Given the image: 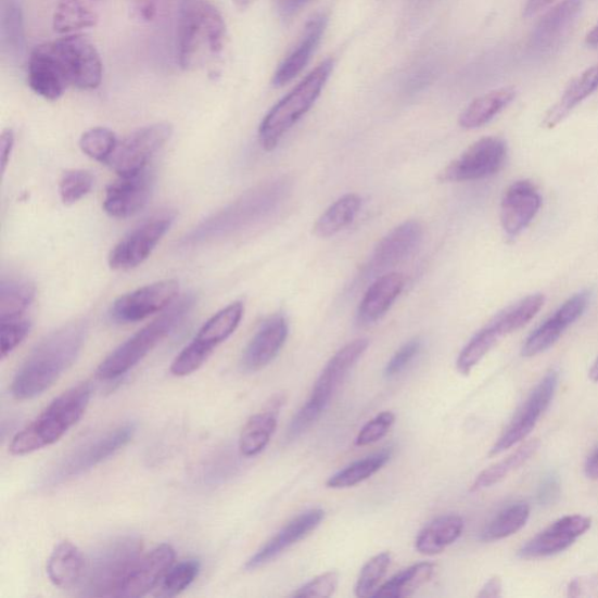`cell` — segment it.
I'll list each match as a JSON object with an SVG mask.
<instances>
[{"mask_svg": "<svg viewBox=\"0 0 598 598\" xmlns=\"http://www.w3.org/2000/svg\"><path fill=\"white\" fill-rule=\"evenodd\" d=\"M362 201L358 194H345L335 201L314 226L317 238L329 239L339 234L357 218L361 209Z\"/></svg>", "mask_w": 598, "mask_h": 598, "instance_id": "obj_34", "label": "cell"}, {"mask_svg": "<svg viewBox=\"0 0 598 598\" xmlns=\"http://www.w3.org/2000/svg\"><path fill=\"white\" fill-rule=\"evenodd\" d=\"M597 590L598 589V580L588 577V578H577L572 582L569 587V595L572 597L584 596L585 590Z\"/></svg>", "mask_w": 598, "mask_h": 598, "instance_id": "obj_55", "label": "cell"}, {"mask_svg": "<svg viewBox=\"0 0 598 598\" xmlns=\"http://www.w3.org/2000/svg\"><path fill=\"white\" fill-rule=\"evenodd\" d=\"M106 0H59L53 28L59 35H75L98 25Z\"/></svg>", "mask_w": 598, "mask_h": 598, "instance_id": "obj_28", "label": "cell"}, {"mask_svg": "<svg viewBox=\"0 0 598 598\" xmlns=\"http://www.w3.org/2000/svg\"><path fill=\"white\" fill-rule=\"evenodd\" d=\"M281 403L282 400L278 398L270 408L255 413L244 424L239 440V450L242 456L254 457L266 449L278 428Z\"/></svg>", "mask_w": 598, "mask_h": 598, "instance_id": "obj_31", "label": "cell"}, {"mask_svg": "<svg viewBox=\"0 0 598 598\" xmlns=\"http://www.w3.org/2000/svg\"><path fill=\"white\" fill-rule=\"evenodd\" d=\"M174 133L170 123L161 122L133 131L118 142L113 155L106 161L119 177L140 174L148 168L153 156L168 142Z\"/></svg>", "mask_w": 598, "mask_h": 598, "instance_id": "obj_12", "label": "cell"}, {"mask_svg": "<svg viewBox=\"0 0 598 598\" xmlns=\"http://www.w3.org/2000/svg\"><path fill=\"white\" fill-rule=\"evenodd\" d=\"M142 543L133 536L115 539L101 547L86 563L80 582L86 596H117L132 567L141 558Z\"/></svg>", "mask_w": 598, "mask_h": 598, "instance_id": "obj_9", "label": "cell"}, {"mask_svg": "<svg viewBox=\"0 0 598 598\" xmlns=\"http://www.w3.org/2000/svg\"><path fill=\"white\" fill-rule=\"evenodd\" d=\"M135 433L136 425L126 423L84 444L82 447L74 450L50 471L42 481L43 487H55L81 476L82 473L96 468L105 459L125 448L133 438Z\"/></svg>", "mask_w": 598, "mask_h": 598, "instance_id": "obj_11", "label": "cell"}, {"mask_svg": "<svg viewBox=\"0 0 598 598\" xmlns=\"http://www.w3.org/2000/svg\"><path fill=\"white\" fill-rule=\"evenodd\" d=\"M332 69L333 61L326 60L287 97L272 106L258 128L260 147L268 152L278 148L285 133L313 109L329 80Z\"/></svg>", "mask_w": 598, "mask_h": 598, "instance_id": "obj_7", "label": "cell"}, {"mask_svg": "<svg viewBox=\"0 0 598 598\" xmlns=\"http://www.w3.org/2000/svg\"><path fill=\"white\" fill-rule=\"evenodd\" d=\"M591 527V519L582 514L565 516L535 535L520 548L521 559H539L556 556L569 549Z\"/></svg>", "mask_w": 598, "mask_h": 598, "instance_id": "obj_17", "label": "cell"}, {"mask_svg": "<svg viewBox=\"0 0 598 598\" xmlns=\"http://www.w3.org/2000/svg\"><path fill=\"white\" fill-rule=\"evenodd\" d=\"M421 348L422 342L420 339H413L406 343L396 351V354L387 362L383 376L387 379H392L403 373L412 360L419 356Z\"/></svg>", "mask_w": 598, "mask_h": 598, "instance_id": "obj_49", "label": "cell"}, {"mask_svg": "<svg viewBox=\"0 0 598 598\" xmlns=\"http://www.w3.org/2000/svg\"><path fill=\"white\" fill-rule=\"evenodd\" d=\"M0 42L2 51L18 59L25 50L23 11L18 0H0Z\"/></svg>", "mask_w": 598, "mask_h": 598, "instance_id": "obj_35", "label": "cell"}, {"mask_svg": "<svg viewBox=\"0 0 598 598\" xmlns=\"http://www.w3.org/2000/svg\"><path fill=\"white\" fill-rule=\"evenodd\" d=\"M589 378L593 382H596V383L598 382V357L594 362L593 367L590 368Z\"/></svg>", "mask_w": 598, "mask_h": 598, "instance_id": "obj_61", "label": "cell"}, {"mask_svg": "<svg viewBox=\"0 0 598 598\" xmlns=\"http://www.w3.org/2000/svg\"><path fill=\"white\" fill-rule=\"evenodd\" d=\"M582 11V0H562L550 9L533 29L530 48L536 53H549L569 36Z\"/></svg>", "mask_w": 598, "mask_h": 598, "instance_id": "obj_25", "label": "cell"}, {"mask_svg": "<svg viewBox=\"0 0 598 598\" xmlns=\"http://www.w3.org/2000/svg\"><path fill=\"white\" fill-rule=\"evenodd\" d=\"M30 327V321L22 318L0 323V352L3 359L25 341Z\"/></svg>", "mask_w": 598, "mask_h": 598, "instance_id": "obj_47", "label": "cell"}, {"mask_svg": "<svg viewBox=\"0 0 598 598\" xmlns=\"http://www.w3.org/2000/svg\"><path fill=\"white\" fill-rule=\"evenodd\" d=\"M543 199L530 180H518L505 191L500 205V222L506 236L516 238L539 213Z\"/></svg>", "mask_w": 598, "mask_h": 598, "instance_id": "obj_20", "label": "cell"}, {"mask_svg": "<svg viewBox=\"0 0 598 598\" xmlns=\"http://www.w3.org/2000/svg\"><path fill=\"white\" fill-rule=\"evenodd\" d=\"M598 88V65L577 76L564 90L561 99L547 112L543 126L554 129Z\"/></svg>", "mask_w": 598, "mask_h": 598, "instance_id": "obj_29", "label": "cell"}, {"mask_svg": "<svg viewBox=\"0 0 598 598\" xmlns=\"http://www.w3.org/2000/svg\"><path fill=\"white\" fill-rule=\"evenodd\" d=\"M96 178L87 170H69L61 177L59 193L61 201L66 205H73L81 201L93 190Z\"/></svg>", "mask_w": 598, "mask_h": 598, "instance_id": "obj_45", "label": "cell"}, {"mask_svg": "<svg viewBox=\"0 0 598 598\" xmlns=\"http://www.w3.org/2000/svg\"><path fill=\"white\" fill-rule=\"evenodd\" d=\"M227 27L209 0H180L176 49L181 69L194 71L216 63L222 55Z\"/></svg>", "mask_w": 598, "mask_h": 598, "instance_id": "obj_2", "label": "cell"}, {"mask_svg": "<svg viewBox=\"0 0 598 598\" xmlns=\"http://www.w3.org/2000/svg\"><path fill=\"white\" fill-rule=\"evenodd\" d=\"M555 2L556 0H527L523 12L524 17L531 18L533 15L538 14Z\"/></svg>", "mask_w": 598, "mask_h": 598, "instance_id": "obj_57", "label": "cell"}, {"mask_svg": "<svg viewBox=\"0 0 598 598\" xmlns=\"http://www.w3.org/2000/svg\"><path fill=\"white\" fill-rule=\"evenodd\" d=\"M287 183L275 180L243 194L231 205L198 225L182 240L186 247L237 234L270 216L287 194Z\"/></svg>", "mask_w": 598, "mask_h": 598, "instance_id": "obj_3", "label": "cell"}, {"mask_svg": "<svg viewBox=\"0 0 598 598\" xmlns=\"http://www.w3.org/2000/svg\"><path fill=\"white\" fill-rule=\"evenodd\" d=\"M501 339V333L489 321L486 327L472 336L459 354L456 362L457 371L469 376Z\"/></svg>", "mask_w": 598, "mask_h": 598, "instance_id": "obj_42", "label": "cell"}, {"mask_svg": "<svg viewBox=\"0 0 598 598\" xmlns=\"http://www.w3.org/2000/svg\"><path fill=\"white\" fill-rule=\"evenodd\" d=\"M502 593V582L499 576L491 577L478 595L480 598H497Z\"/></svg>", "mask_w": 598, "mask_h": 598, "instance_id": "obj_56", "label": "cell"}, {"mask_svg": "<svg viewBox=\"0 0 598 598\" xmlns=\"http://www.w3.org/2000/svg\"><path fill=\"white\" fill-rule=\"evenodd\" d=\"M194 304L195 297L192 294L176 301L157 319L136 332L110 357H106L99 367L98 377L102 380H113L127 374L181 325V321L193 309Z\"/></svg>", "mask_w": 598, "mask_h": 598, "instance_id": "obj_6", "label": "cell"}, {"mask_svg": "<svg viewBox=\"0 0 598 598\" xmlns=\"http://www.w3.org/2000/svg\"><path fill=\"white\" fill-rule=\"evenodd\" d=\"M585 472L588 479L598 481V446L588 457L585 466Z\"/></svg>", "mask_w": 598, "mask_h": 598, "instance_id": "obj_58", "label": "cell"}, {"mask_svg": "<svg viewBox=\"0 0 598 598\" xmlns=\"http://www.w3.org/2000/svg\"><path fill=\"white\" fill-rule=\"evenodd\" d=\"M244 305L238 301L212 316L174 360L170 371L176 377H187L199 370L214 349L226 342L239 328Z\"/></svg>", "mask_w": 598, "mask_h": 598, "instance_id": "obj_10", "label": "cell"}, {"mask_svg": "<svg viewBox=\"0 0 598 598\" xmlns=\"http://www.w3.org/2000/svg\"><path fill=\"white\" fill-rule=\"evenodd\" d=\"M406 285L400 272H387L379 276L367 289L358 308L357 318L361 326H371L385 316Z\"/></svg>", "mask_w": 598, "mask_h": 598, "instance_id": "obj_27", "label": "cell"}, {"mask_svg": "<svg viewBox=\"0 0 598 598\" xmlns=\"http://www.w3.org/2000/svg\"><path fill=\"white\" fill-rule=\"evenodd\" d=\"M178 294L179 283L176 280L152 283L117 298L112 306L111 316L118 323H136L170 308Z\"/></svg>", "mask_w": 598, "mask_h": 598, "instance_id": "obj_16", "label": "cell"}, {"mask_svg": "<svg viewBox=\"0 0 598 598\" xmlns=\"http://www.w3.org/2000/svg\"><path fill=\"white\" fill-rule=\"evenodd\" d=\"M560 485L556 476H548L542 484L538 493L539 501L543 504L554 502L559 496Z\"/></svg>", "mask_w": 598, "mask_h": 598, "instance_id": "obj_52", "label": "cell"}, {"mask_svg": "<svg viewBox=\"0 0 598 598\" xmlns=\"http://www.w3.org/2000/svg\"><path fill=\"white\" fill-rule=\"evenodd\" d=\"M326 518L320 509L309 510L291 520L278 534L245 563V571H255L280 557L291 546L296 545L314 532Z\"/></svg>", "mask_w": 598, "mask_h": 598, "instance_id": "obj_24", "label": "cell"}, {"mask_svg": "<svg viewBox=\"0 0 598 598\" xmlns=\"http://www.w3.org/2000/svg\"><path fill=\"white\" fill-rule=\"evenodd\" d=\"M232 2L238 10L245 11L251 9L256 3V0H232Z\"/></svg>", "mask_w": 598, "mask_h": 598, "instance_id": "obj_60", "label": "cell"}, {"mask_svg": "<svg viewBox=\"0 0 598 598\" xmlns=\"http://www.w3.org/2000/svg\"><path fill=\"white\" fill-rule=\"evenodd\" d=\"M65 89L94 90L103 78V65L93 42L82 35H67L44 42L33 52Z\"/></svg>", "mask_w": 598, "mask_h": 598, "instance_id": "obj_4", "label": "cell"}, {"mask_svg": "<svg viewBox=\"0 0 598 598\" xmlns=\"http://www.w3.org/2000/svg\"><path fill=\"white\" fill-rule=\"evenodd\" d=\"M91 394L93 390L88 382L61 394L33 423L13 437L10 453L24 456L52 446L84 417Z\"/></svg>", "mask_w": 598, "mask_h": 598, "instance_id": "obj_5", "label": "cell"}, {"mask_svg": "<svg viewBox=\"0 0 598 598\" xmlns=\"http://www.w3.org/2000/svg\"><path fill=\"white\" fill-rule=\"evenodd\" d=\"M586 42L591 48H598V24L588 34Z\"/></svg>", "mask_w": 598, "mask_h": 598, "instance_id": "obj_59", "label": "cell"}, {"mask_svg": "<svg viewBox=\"0 0 598 598\" xmlns=\"http://www.w3.org/2000/svg\"><path fill=\"white\" fill-rule=\"evenodd\" d=\"M155 183L152 171L119 177L105 191L103 208L110 217L128 219L140 213L148 204Z\"/></svg>", "mask_w": 598, "mask_h": 598, "instance_id": "obj_18", "label": "cell"}, {"mask_svg": "<svg viewBox=\"0 0 598 598\" xmlns=\"http://www.w3.org/2000/svg\"><path fill=\"white\" fill-rule=\"evenodd\" d=\"M540 442L538 440H531L512 453L510 456L502 459V461L491 466L482 471L478 479L472 483L471 493H479V491L488 488L500 483L502 480L509 476V474L517 470L519 467L525 465L529 459L539 450Z\"/></svg>", "mask_w": 598, "mask_h": 598, "instance_id": "obj_37", "label": "cell"}, {"mask_svg": "<svg viewBox=\"0 0 598 598\" xmlns=\"http://www.w3.org/2000/svg\"><path fill=\"white\" fill-rule=\"evenodd\" d=\"M328 18L326 14H317L305 25L295 49L291 51L275 72L272 85L281 88L293 81L309 64L321 37L326 33Z\"/></svg>", "mask_w": 598, "mask_h": 598, "instance_id": "obj_26", "label": "cell"}, {"mask_svg": "<svg viewBox=\"0 0 598 598\" xmlns=\"http://www.w3.org/2000/svg\"><path fill=\"white\" fill-rule=\"evenodd\" d=\"M175 219V212L163 211L132 229L111 252V268L130 270L142 265L165 234L170 231Z\"/></svg>", "mask_w": 598, "mask_h": 598, "instance_id": "obj_14", "label": "cell"}, {"mask_svg": "<svg viewBox=\"0 0 598 598\" xmlns=\"http://www.w3.org/2000/svg\"><path fill=\"white\" fill-rule=\"evenodd\" d=\"M531 508L527 502H514L500 511L483 530L481 539L485 543L498 542L518 533L530 519Z\"/></svg>", "mask_w": 598, "mask_h": 598, "instance_id": "obj_39", "label": "cell"}, {"mask_svg": "<svg viewBox=\"0 0 598 598\" xmlns=\"http://www.w3.org/2000/svg\"><path fill=\"white\" fill-rule=\"evenodd\" d=\"M86 563L78 547L69 542H63L52 551L48 562V574L54 586L71 588L80 584Z\"/></svg>", "mask_w": 598, "mask_h": 598, "instance_id": "obj_30", "label": "cell"}, {"mask_svg": "<svg viewBox=\"0 0 598 598\" xmlns=\"http://www.w3.org/2000/svg\"><path fill=\"white\" fill-rule=\"evenodd\" d=\"M289 334V325L282 314L267 318L259 327L253 340L245 347L242 356V368L245 372L263 370L283 348Z\"/></svg>", "mask_w": 598, "mask_h": 598, "instance_id": "obj_23", "label": "cell"}, {"mask_svg": "<svg viewBox=\"0 0 598 598\" xmlns=\"http://www.w3.org/2000/svg\"><path fill=\"white\" fill-rule=\"evenodd\" d=\"M395 422V416L391 411H383L378 417L368 421L356 438L357 447L371 446L385 437Z\"/></svg>", "mask_w": 598, "mask_h": 598, "instance_id": "obj_48", "label": "cell"}, {"mask_svg": "<svg viewBox=\"0 0 598 598\" xmlns=\"http://www.w3.org/2000/svg\"><path fill=\"white\" fill-rule=\"evenodd\" d=\"M512 87L500 88L473 100L459 116L458 123L463 129H479L499 115L516 99Z\"/></svg>", "mask_w": 598, "mask_h": 598, "instance_id": "obj_33", "label": "cell"}, {"mask_svg": "<svg viewBox=\"0 0 598 598\" xmlns=\"http://www.w3.org/2000/svg\"><path fill=\"white\" fill-rule=\"evenodd\" d=\"M392 562V557L389 551H383L370 561H367L362 567L360 575L357 581L355 588L356 596L372 597L374 591L378 589V586L383 577H385L390 565Z\"/></svg>", "mask_w": 598, "mask_h": 598, "instance_id": "obj_44", "label": "cell"}, {"mask_svg": "<svg viewBox=\"0 0 598 598\" xmlns=\"http://www.w3.org/2000/svg\"><path fill=\"white\" fill-rule=\"evenodd\" d=\"M392 457V450L385 449L359 459L345 469L336 472L327 483L330 488H348L370 479L385 467Z\"/></svg>", "mask_w": 598, "mask_h": 598, "instance_id": "obj_40", "label": "cell"}, {"mask_svg": "<svg viewBox=\"0 0 598 598\" xmlns=\"http://www.w3.org/2000/svg\"><path fill=\"white\" fill-rule=\"evenodd\" d=\"M87 332L86 321L76 320L46 335L15 374L11 385L13 397L30 400L51 389L78 359Z\"/></svg>", "mask_w": 598, "mask_h": 598, "instance_id": "obj_1", "label": "cell"}, {"mask_svg": "<svg viewBox=\"0 0 598 598\" xmlns=\"http://www.w3.org/2000/svg\"><path fill=\"white\" fill-rule=\"evenodd\" d=\"M310 2L311 0H276V3H278V10L283 18L293 17V15Z\"/></svg>", "mask_w": 598, "mask_h": 598, "instance_id": "obj_54", "label": "cell"}, {"mask_svg": "<svg viewBox=\"0 0 598 598\" xmlns=\"http://www.w3.org/2000/svg\"><path fill=\"white\" fill-rule=\"evenodd\" d=\"M176 551L163 544L136 562L118 590V597H142L155 588L173 569Z\"/></svg>", "mask_w": 598, "mask_h": 598, "instance_id": "obj_22", "label": "cell"}, {"mask_svg": "<svg viewBox=\"0 0 598 598\" xmlns=\"http://www.w3.org/2000/svg\"><path fill=\"white\" fill-rule=\"evenodd\" d=\"M560 373L556 368L550 370L532 391L527 400L517 411L516 417L502 435L495 443L489 456L494 457L523 442L533 432L544 412L549 407L559 386Z\"/></svg>", "mask_w": 598, "mask_h": 598, "instance_id": "obj_15", "label": "cell"}, {"mask_svg": "<svg viewBox=\"0 0 598 598\" xmlns=\"http://www.w3.org/2000/svg\"><path fill=\"white\" fill-rule=\"evenodd\" d=\"M14 148V133L11 129L3 131L0 137V155H2V171L5 173Z\"/></svg>", "mask_w": 598, "mask_h": 598, "instance_id": "obj_53", "label": "cell"}, {"mask_svg": "<svg viewBox=\"0 0 598 598\" xmlns=\"http://www.w3.org/2000/svg\"><path fill=\"white\" fill-rule=\"evenodd\" d=\"M370 343L357 340L346 344L330 359L315 383L308 402L291 420L287 440L295 441L311 428L326 411L334 393L339 391L352 368L361 359Z\"/></svg>", "mask_w": 598, "mask_h": 598, "instance_id": "obj_8", "label": "cell"}, {"mask_svg": "<svg viewBox=\"0 0 598 598\" xmlns=\"http://www.w3.org/2000/svg\"><path fill=\"white\" fill-rule=\"evenodd\" d=\"M423 237V227L419 221L408 220L398 225L383 237L371 256L367 275L377 276L402 264L419 247Z\"/></svg>", "mask_w": 598, "mask_h": 598, "instance_id": "obj_21", "label": "cell"}, {"mask_svg": "<svg viewBox=\"0 0 598 598\" xmlns=\"http://www.w3.org/2000/svg\"><path fill=\"white\" fill-rule=\"evenodd\" d=\"M508 157V145L499 137H484L444 167L441 182L476 181L498 174Z\"/></svg>", "mask_w": 598, "mask_h": 598, "instance_id": "obj_13", "label": "cell"}, {"mask_svg": "<svg viewBox=\"0 0 598 598\" xmlns=\"http://www.w3.org/2000/svg\"><path fill=\"white\" fill-rule=\"evenodd\" d=\"M36 297V287L25 280H3L0 284V323L20 319Z\"/></svg>", "mask_w": 598, "mask_h": 598, "instance_id": "obj_38", "label": "cell"}, {"mask_svg": "<svg viewBox=\"0 0 598 598\" xmlns=\"http://www.w3.org/2000/svg\"><path fill=\"white\" fill-rule=\"evenodd\" d=\"M543 294L530 295L509 306L491 320L502 336L524 328L538 315L545 304Z\"/></svg>", "mask_w": 598, "mask_h": 598, "instance_id": "obj_41", "label": "cell"}, {"mask_svg": "<svg viewBox=\"0 0 598 598\" xmlns=\"http://www.w3.org/2000/svg\"><path fill=\"white\" fill-rule=\"evenodd\" d=\"M131 17L137 22L150 23L156 18L157 7L155 0H131Z\"/></svg>", "mask_w": 598, "mask_h": 598, "instance_id": "obj_51", "label": "cell"}, {"mask_svg": "<svg viewBox=\"0 0 598 598\" xmlns=\"http://www.w3.org/2000/svg\"><path fill=\"white\" fill-rule=\"evenodd\" d=\"M201 569L202 564L199 560L192 559L180 562L165 575L158 596L174 597L179 595L193 584Z\"/></svg>", "mask_w": 598, "mask_h": 598, "instance_id": "obj_46", "label": "cell"}, {"mask_svg": "<svg viewBox=\"0 0 598 598\" xmlns=\"http://www.w3.org/2000/svg\"><path fill=\"white\" fill-rule=\"evenodd\" d=\"M589 300L590 293L588 290L581 291V293L567 300L554 316L549 317L545 323L531 333L523 348H521V356L532 358L554 346L561 339L564 331L584 315Z\"/></svg>", "mask_w": 598, "mask_h": 598, "instance_id": "obj_19", "label": "cell"}, {"mask_svg": "<svg viewBox=\"0 0 598 598\" xmlns=\"http://www.w3.org/2000/svg\"><path fill=\"white\" fill-rule=\"evenodd\" d=\"M435 573V565L422 562L408 567L407 570L394 575L391 580L379 587L372 597L380 598H403L409 597L428 584Z\"/></svg>", "mask_w": 598, "mask_h": 598, "instance_id": "obj_36", "label": "cell"}, {"mask_svg": "<svg viewBox=\"0 0 598 598\" xmlns=\"http://www.w3.org/2000/svg\"><path fill=\"white\" fill-rule=\"evenodd\" d=\"M465 530V520L459 516H443L425 526L418 535L416 548L423 556H436L456 543Z\"/></svg>", "mask_w": 598, "mask_h": 598, "instance_id": "obj_32", "label": "cell"}, {"mask_svg": "<svg viewBox=\"0 0 598 598\" xmlns=\"http://www.w3.org/2000/svg\"><path fill=\"white\" fill-rule=\"evenodd\" d=\"M340 575L335 572H328L323 575H319L308 582V584L301 587L294 597H330L339 588Z\"/></svg>", "mask_w": 598, "mask_h": 598, "instance_id": "obj_50", "label": "cell"}, {"mask_svg": "<svg viewBox=\"0 0 598 598\" xmlns=\"http://www.w3.org/2000/svg\"><path fill=\"white\" fill-rule=\"evenodd\" d=\"M118 144L116 133L103 127H98L86 131L81 138L79 145L88 157L91 160L106 163L113 155Z\"/></svg>", "mask_w": 598, "mask_h": 598, "instance_id": "obj_43", "label": "cell"}]
</instances>
